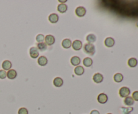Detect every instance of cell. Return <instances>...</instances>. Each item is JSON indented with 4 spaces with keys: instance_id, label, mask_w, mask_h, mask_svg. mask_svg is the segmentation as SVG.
I'll use <instances>...</instances> for the list:
<instances>
[{
    "instance_id": "obj_9",
    "label": "cell",
    "mask_w": 138,
    "mask_h": 114,
    "mask_svg": "<svg viewBox=\"0 0 138 114\" xmlns=\"http://www.w3.org/2000/svg\"><path fill=\"white\" fill-rule=\"evenodd\" d=\"M93 81L96 83H100L103 81V76L100 73H96L93 76Z\"/></svg>"
},
{
    "instance_id": "obj_24",
    "label": "cell",
    "mask_w": 138,
    "mask_h": 114,
    "mask_svg": "<svg viewBox=\"0 0 138 114\" xmlns=\"http://www.w3.org/2000/svg\"><path fill=\"white\" fill-rule=\"evenodd\" d=\"M37 48L38 50H41V51H44L45 50H47V44L44 42H41V43H38L37 44Z\"/></svg>"
},
{
    "instance_id": "obj_19",
    "label": "cell",
    "mask_w": 138,
    "mask_h": 114,
    "mask_svg": "<svg viewBox=\"0 0 138 114\" xmlns=\"http://www.w3.org/2000/svg\"><path fill=\"white\" fill-rule=\"evenodd\" d=\"M92 63H93V61H92V59H90L89 57L85 58L83 61V64L86 67H90V66H92Z\"/></svg>"
},
{
    "instance_id": "obj_6",
    "label": "cell",
    "mask_w": 138,
    "mask_h": 114,
    "mask_svg": "<svg viewBox=\"0 0 138 114\" xmlns=\"http://www.w3.org/2000/svg\"><path fill=\"white\" fill-rule=\"evenodd\" d=\"M82 47V42L79 40H76L72 43V48L75 50H79Z\"/></svg>"
},
{
    "instance_id": "obj_25",
    "label": "cell",
    "mask_w": 138,
    "mask_h": 114,
    "mask_svg": "<svg viewBox=\"0 0 138 114\" xmlns=\"http://www.w3.org/2000/svg\"><path fill=\"white\" fill-rule=\"evenodd\" d=\"M36 40L39 43L42 42L44 40V36L43 34H39L36 37Z\"/></svg>"
},
{
    "instance_id": "obj_20",
    "label": "cell",
    "mask_w": 138,
    "mask_h": 114,
    "mask_svg": "<svg viewBox=\"0 0 138 114\" xmlns=\"http://www.w3.org/2000/svg\"><path fill=\"white\" fill-rule=\"evenodd\" d=\"M124 103L126 105H127V106H131V105H133L134 100H133V99L131 97H129L128 96L127 97H125V100H124Z\"/></svg>"
},
{
    "instance_id": "obj_28",
    "label": "cell",
    "mask_w": 138,
    "mask_h": 114,
    "mask_svg": "<svg viewBox=\"0 0 138 114\" xmlns=\"http://www.w3.org/2000/svg\"><path fill=\"white\" fill-rule=\"evenodd\" d=\"M132 98L135 101H138V91H135V92L133 93Z\"/></svg>"
},
{
    "instance_id": "obj_7",
    "label": "cell",
    "mask_w": 138,
    "mask_h": 114,
    "mask_svg": "<svg viewBox=\"0 0 138 114\" xmlns=\"http://www.w3.org/2000/svg\"><path fill=\"white\" fill-rule=\"evenodd\" d=\"M44 40H45V42H46V44L49 46H51L53 44L55 43V37L52 35H47L44 37Z\"/></svg>"
},
{
    "instance_id": "obj_2",
    "label": "cell",
    "mask_w": 138,
    "mask_h": 114,
    "mask_svg": "<svg viewBox=\"0 0 138 114\" xmlns=\"http://www.w3.org/2000/svg\"><path fill=\"white\" fill-rule=\"evenodd\" d=\"M130 94V89L128 87H123L120 89L119 95L121 97H127Z\"/></svg>"
},
{
    "instance_id": "obj_16",
    "label": "cell",
    "mask_w": 138,
    "mask_h": 114,
    "mask_svg": "<svg viewBox=\"0 0 138 114\" xmlns=\"http://www.w3.org/2000/svg\"><path fill=\"white\" fill-rule=\"evenodd\" d=\"M57 10L58 11H59L60 13H65V11L67 10V6L66 4H60L57 7Z\"/></svg>"
},
{
    "instance_id": "obj_31",
    "label": "cell",
    "mask_w": 138,
    "mask_h": 114,
    "mask_svg": "<svg viewBox=\"0 0 138 114\" xmlns=\"http://www.w3.org/2000/svg\"><path fill=\"white\" fill-rule=\"evenodd\" d=\"M107 114H112V113H107Z\"/></svg>"
},
{
    "instance_id": "obj_15",
    "label": "cell",
    "mask_w": 138,
    "mask_h": 114,
    "mask_svg": "<svg viewBox=\"0 0 138 114\" xmlns=\"http://www.w3.org/2000/svg\"><path fill=\"white\" fill-rule=\"evenodd\" d=\"M62 44V46L63 48L67 49V48H70L71 47L72 43V41L70 40V39H65L62 41V44Z\"/></svg>"
},
{
    "instance_id": "obj_11",
    "label": "cell",
    "mask_w": 138,
    "mask_h": 114,
    "mask_svg": "<svg viewBox=\"0 0 138 114\" xmlns=\"http://www.w3.org/2000/svg\"><path fill=\"white\" fill-rule=\"evenodd\" d=\"M48 63L47 59L44 56H41L38 59V63L40 66H45Z\"/></svg>"
},
{
    "instance_id": "obj_14",
    "label": "cell",
    "mask_w": 138,
    "mask_h": 114,
    "mask_svg": "<svg viewBox=\"0 0 138 114\" xmlns=\"http://www.w3.org/2000/svg\"><path fill=\"white\" fill-rule=\"evenodd\" d=\"M63 84V79L60 77H56L53 80V85L57 87H60Z\"/></svg>"
},
{
    "instance_id": "obj_18",
    "label": "cell",
    "mask_w": 138,
    "mask_h": 114,
    "mask_svg": "<svg viewBox=\"0 0 138 114\" xmlns=\"http://www.w3.org/2000/svg\"><path fill=\"white\" fill-rule=\"evenodd\" d=\"M127 63H128V65L130 67L133 68V67H135L137 65V60L136 59H135V58H131V59H129Z\"/></svg>"
},
{
    "instance_id": "obj_8",
    "label": "cell",
    "mask_w": 138,
    "mask_h": 114,
    "mask_svg": "<svg viewBox=\"0 0 138 114\" xmlns=\"http://www.w3.org/2000/svg\"><path fill=\"white\" fill-rule=\"evenodd\" d=\"M49 20L51 23L52 24H55L57 23L59 20V16L58 15L56 14V13H52V14H50L49 16Z\"/></svg>"
},
{
    "instance_id": "obj_4",
    "label": "cell",
    "mask_w": 138,
    "mask_h": 114,
    "mask_svg": "<svg viewBox=\"0 0 138 114\" xmlns=\"http://www.w3.org/2000/svg\"><path fill=\"white\" fill-rule=\"evenodd\" d=\"M75 12L78 17H83L84 16L86 13V10L84 7H77L76 9Z\"/></svg>"
},
{
    "instance_id": "obj_21",
    "label": "cell",
    "mask_w": 138,
    "mask_h": 114,
    "mask_svg": "<svg viewBox=\"0 0 138 114\" xmlns=\"http://www.w3.org/2000/svg\"><path fill=\"white\" fill-rule=\"evenodd\" d=\"M71 63L74 66H77L80 63V59L78 56H73L71 59Z\"/></svg>"
},
{
    "instance_id": "obj_1",
    "label": "cell",
    "mask_w": 138,
    "mask_h": 114,
    "mask_svg": "<svg viewBox=\"0 0 138 114\" xmlns=\"http://www.w3.org/2000/svg\"><path fill=\"white\" fill-rule=\"evenodd\" d=\"M84 50L85 52L89 55L92 56L95 53V47L93 44H90V43L85 44L84 46Z\"/></svg>"
},
{
    "instance_id": "obj_5",
    "label": "cell",
    "mask_w": 138,
    "mask_h": 114,
    "mask_svg": "<svg viewBox=\"0 0 138 114\" xmlns=\"http://www.w3.org/2000/svg\"><path fill=\"white\" fill-rule=\"evenodd\" d=\"M39 52L37 47H32V48L30 49V56H31V58H32V59H36V58L39 56Z\"/></svg>"
},
{
    "instance_id": "obj_26",
    "label": "cell",
    "mask_w": 138,
    "mask_h": 114,
    "mask_svg": "<svg viewBox=\"0 0 138 114\" xmlns=\"http://www.w3.org/2000/svg\"><path fill=\"white\" fill-rule=\"evenodd\" d=\"M6 77H7V73L4 70H0V79H6Z\"/></svg>"
},
{
    "instance_id": "obj_30",
    "label": "cell",
    "mask_w": 138,
    "mask_h": 114,
    "mask_svg": "<svg viewBox=\"0 0 138 114\" xmlns=\"http://www.w3.org/2000/svg\"><path fill=\"white\" fill-rule=\"evenodd\" d=\"M136 25H137V27H138V21H137V23H136Z\"/></svg>"
},
{
    "instance_id": "obj_12",
    "label": "cell",
    "mask_w": 138,
    "mask_h": 114,
    "mask_svg": "<svg viewBox=\"0 0 138 114\" xmlns=\"http://www.w3.org/2000/svg\"><path fill=\"white\" fill-rule=\"evenodd\" d=\"M17 76V73L16 71L14 69H10L8 70L7 73V77L8 79H14Z\"/></svg>"
},
{
    "instance_id": "obj_17",
    "label": "cell",
    "mask_w": 138,
    "mask_h": 114,
    "mask_svg": "<svg viewBox=\"0 0 138 114\" xmlns=\"http://www.w3.org/2000/svg\"><path fill=\"white\" fill-rule=\"evenodd\" d=\"M74 73H75V74L77 75L80 76L82 75H83L84 73V68H83L82 66H76L75 69H74Z\"/></svg>"
},
{
    "instance_id": "obj_27",
    "label": "cell",
    "mask_w": 138,
    "mask_h": 114,
    "mask_svg": "<svg viewBox=\"0 0 138 114\" xmlns=\"http://www.w3.org/2000/svg\"><path fill=\"white\" fill-rule=\"evenodd\" d=\"M18 114H28V111L27 109L22 107L18 110Z\"/></svg>"
},
{
    "instance_id": "obj_10",
    "label": "cell",
    "mask_w": 138,
    "mask_h": 114,
    "mask_svg": "<svg viewBox=\"0 0 138 114\" xmlns=\"http://www.w3.org/2000/svg\"><path fill=\"white\" fill-rule=\"evenodd\" d=\"M105 46H107V47H112V46H114V39L112 38H107L105 39Z\"/></svg>"
},
{
    "instance_id": "obj_3",
    "label": "cell",
    "mask_w": 138,
    "mask_h": 114,
    "mask_svg": "<svg viewBox=\"0 0 138 114\" xmlns=\"http://www.w3.org/2000/svg\"><path fill=\"white\" fill-rule=\"evenodd\" d=\"M98 101L101 104H105L108 101V97L106 94L105 93H100L98 95L97 97Z\"/></svg>"
},
{
    "instance_id": "obj_13",
    "label": "cell",
    "mask_w": 138,
    "mask_h": 114,
    "mask_svg": "<svg viewBox=\"0 0 138 114\" xmlns=\"http://www.w3.org/2000/svg\"><path fill=\"white\" fill-rule=\"evenodd\" d=\"M2 68L4 70H9L12 68V63L9 61H5L2 63Z\"/></svg>"
},
{
    "instance_id": "obj_22",
    "label": "cell",
    "mask_w": 138,
    "mask_h": 114,
    "mask_svg": "<svg viewBox=\"0 0 138 114\" xmlns=\"http://www.w3.org/2000/svg\"><path fill=\"white\" fill-rule=\"evenodd\" d=\"M96 36L94 35V34H88L86 37V40L88 41L90 44H92V43H94V42H96Z\"/></svg>"
},
{
    "instance_id": "obj_23",
    "label": "cell",
    "mask_w": 138,
    "mask_h": 114,
    "mask_svg": "<svg viewBox=\"0 0 138 114\" xmlns=\"http://www.w3.org/2000/svg\"><path fill=\"white\" fill-rule=\"evenodd\" d=\"M123 80V76L121 73H117L114 76V81L116 83H121Z\"/></svg>"
},
{
    "instance_id": "obj_29",
    "label": "cell",
    "mask_w": 138,
    "mask_h": 114,
    "mask_svg": "<svg viewBox=\"0 0 138 114\" xmlns=\"http://www.w3.org/2000/svg\"><path fill=\"white\" fill-rule=\"evenodd\" d=\"M90 114H100L99 111L97 110H92L91 112H90Z\"/></svg>"
}]
</instances>
